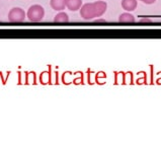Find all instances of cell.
<instances>
[{"label": "cell", "mask_w": 161, "mask_h": 161, "mask_svg": "<svg viewBox=\"0 0 161 161\" xmlns=\"http://www.w3.org/2000/svg\"><path fill=\"white\" fill-rule=\"evenodd\" d=\"M44 16H45V9L43 8V6L39 5V4L31 5L26 12V17L31 22H39L43 19Z\"/></svg>", "instance_id": "6da1fadb"}, {"label": "cell", "mask_w": 161, "mask_h": 161, "mask_svg": "<svg viewBox=\"0 0 161 161\" xmlns=\"http://www.w3.org/2000/svg\"><path fill=\"white\" fill-rule=\"evenodd\" d=\"M26 17L25 10L20 7H14L8 12V20L10 22H22Z\"/></svg>", "instance_id": "7a4b0ae2"}, {"label": "cell", "mask_w": 161, "mask_h": 161, "mask_svg": "<svg viewBox=\"0 0 161 161\" xmlns=\"http://www.w3.org/2000/svg\"><path fill=\"white\" fill-rule=\"evenodd\" d=\"M80 15L85 20H91L96 17L93 3H86L80 8Z\"/></svg>", "instance_id": "3957f363"}, {"label": "cell", "mask_w": 161, "mask_h": 161, "mask_svg": "<svg viewBox=\"0 0 161 161\" xmlns=\"http://www.w3.org/2000/svg\"><path fill=\"white\" fill-rule=\"evenodd\" d=\"M93 5H94V9H95L96 17H99V16L103 15V13L107 11L108 4L104 1H103V0H98V1L93 2Z\"/></svg>", "instance_id": "277c9868"}, {"label": "cell", "mask_w": 161, "mask_h": 161, "mask_svg": "<svg viewBox=\"0 0 161 161\" xmlns=\"http://www.w3.org/2000/svg\"><path fill=\"white\" fill-rule=\"evenodd\" d=\"M137 0H122V7L126 11H134L137 8Z\"/></svg>", "instance_id": "5b68a950"}, {"label": "cell", "mask_w": 161, "mask_h": 161, "mask_svg": "<svg viewBox=\"0 0 161 161\" xmlns=\"http://www.w3.org/2000/svg\"><path fill=\"white\" fill-rule=\"evenodd\" d=\"M50 5L57 11H62L66 8V0H50Z\"/></svg>", "instance_id": "8992f818"}, {"label": "cell", "mask_w": 161, "mask_h": 161, "mask_svg": "<svg viewBox=\"0 0 161 161\" xmlns=\"http://www.w3.org/2000/svg\"><path fill=\"white\" fill-rule=\"evenodd\" d=\"M82 6V0H66V7L71 11H76Z\"/></svg>", "instance_id": "52a82bcc"}, {"label": "cell", "mask_w": 161, "mask_h": 161, "mask_svg": "<svg viewBox=\"0 0 161 161\" xmlns=\"http://www.w3.org/2000/svg\"><path fill=\"white\" fill-rule=\"evenodd\" d=\"M119 21L122 22V24H133V22H135V17L134 15H132L131 13L125 12L119 15Z\"/></svg>", "instance_id": "ba28073f"}, {"label": "cell", "mask_w": 161, "mask_h": 161, "mask_svg": "<svg viewBox=\"0 0 161 161\" xmlns=\"http://www.w3.org/2000/svg\"><path fill=\"white\" fill-rule=\"evenodd\" d=\"M54 21L58 22V24H65V22L69 21V16H68V14L66 12L61 11L54 17Z\"/></svg>", "instance_id": "9c48e42d"}, {"label": "cell", "mask_w": 161, "mask_h": 161, "mask_svg": "<svg viewBox=\"0 0 161 161\" xmlns=\"http://www.w3.org/2000/svg\"><path fill=\"white\" fill-rule=\"evenodd\" d=\"M140 1L144 2L145 4H153L156 1V0H140Z\"/></svg>", "instance_id": "30bf717a"}]
</instances>
